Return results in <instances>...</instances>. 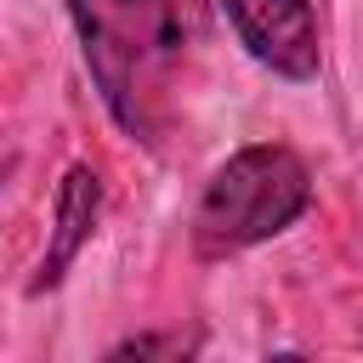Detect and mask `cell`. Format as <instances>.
<instances>
[{"instance_id": "obj_5", "label": "cell", "mask_w": 363, "mask_h": 363, "mask_svg": "<svg viewBox=\"0 0 363 363\" xmlns=\"http://www.w3.org/2000/svg\"><path fill=\"white\" fill-rule=\"evenodd\" d=\"M187 352H199V335H130V340H119L113 346V357H187Z\"/></svg>"}, {"instance_id": "obj_3", "label": "cell", "mask_w": 363, "mask_h": 363, "mask_svg": "<svg viewBox=\"0 0 363 363\" xmlns=\"http://www.w3.org/2000/svg\"><path fill=\"white\" fill-rule=\"evenodd\" d=\"M244 51L267 62L284 79H312L318 74V17L312 0H221Z\"/></svg>"}, {"instance_id": "obj_2", "label": "cell", "mask_w": 363, "mask_h": 363, "mask_svg": "<svg viewBox=\"0 0 363 363\" xmlns=\"http://www.w3.org/2000/svg\"><path fill=\"white\" fill-rule=\"evenodd\" d=\"M312 204V176L301 164L295 147H278V142H255V147H238L199 193V210H193V250L204 261H221V255H238L250 244H267L278 238L284 227H295Z\"/></svg>"}, {"instance_id": "obj_1", "label": "cell", "mask_w": 363, "mask_h": 363, "mask_svg": "<svg viewBox=\"0 0 363 363\" xmlns=\"http://www.w3.org/2000/svg\"><path fill=\"white\" fill-rule=\"evenodd\" d=\"M68 11L113 125L164 147L210 62V0H68Z\"/></svg>"}, {"instance_id": "obj_4", "label": "cell", "mask_w": 363, "mask_h": 363, "mask_svg": "<svg viewBox=\"0 0 363 363\" xmlns=\"http://www.w3.org/2000/svg\"><path fill=\"white\" fill-rule=\"evenodd\" d=\"M96 210H102V182H96L85 164H74V170L62 176V187H57V233H51V250H45L28 295L62 284V272L74 267V255L85 250V238L96 233Z\"/></svg>"}]
</instances>
